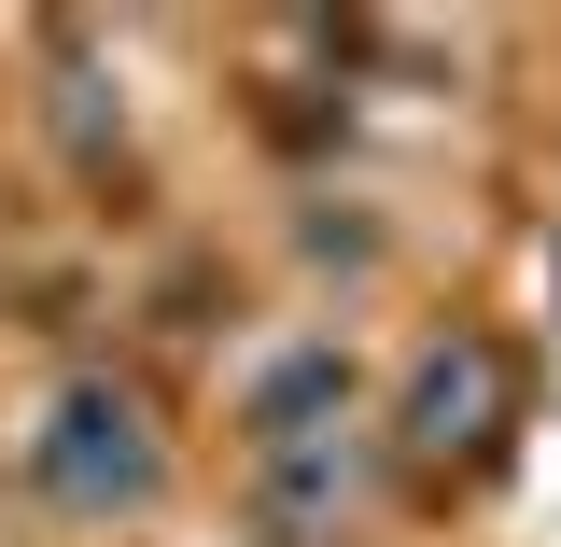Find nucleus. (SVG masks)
I'll list each match as a JSON object with an SVG mask.
<instances>
[{
	"instance_id": "f257e3e1",
	"label": "nucleus",
	"mask_w": 561,
	"mask_h": 547,
	"mask_svg": "<svg viewBox=\"0 0 561 547\" xmlns=\"http://www.w3.org/2000/svg\"><path fill=\"white\" fill-rule=\"evenodd\" d=\"M28 478L57 491V505H84V520H113V505L154 491V435H140V408L113 379H70L57 408H43V435H28Z\"/></svg>"
},
{
	"instance_id": "7ed1b4c3",
	"label": "nucleus",
	"mask_w": 561,
	"mask_h": 547,
	"mask_svg": "<svg viewBox=\"0 0 561 547\" xmlns=\"http://www.w3.org/2000/svg\"><path fill=\"white\" fill-rule=\"evenodd\" d=\"M337 394H351L337 351H280L267 379H253V435L267 449H309V435H337Z\"/></svg>"
},
{
	"instance_id": "f03ea898",
	"label": "nucleus",
	"mask_w": 561,
	"mask_h": 547,
	"mask_svg": "<svg viewBox=\"0 0 561 547\" xmlns=\"http://www.w3.org/2000/svg\"><path fill=\"white\" fill-rule=\"evenodd\" d=\"M491 421H505V351H491V338L421 351V379H408V449H478Z\"/></svg>"
}]
</instances>
